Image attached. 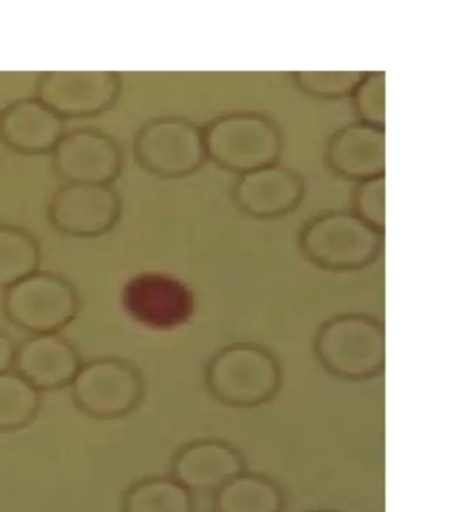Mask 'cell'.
<instances>
[{
    "instance_id": "obj_2",
    "label": "cell",
    "mask_w": 455,
    "mask_h": 512,
    "mask_svg": "<svg viewBox=\"0 0 455 512\" xmlns=\"http://www.w3.org/2000/svg\"><path fill=\"white\" fill-rule=\"evenodd\" d=\"M314 354L323 370L334 378L369 382L385 371V326L369 314L334 316L318 328Z\"/></svg>"
},
{
    "instance_id": "obj_21",
    "label": "cell",
    "mask_w": 455,
    "mask_h": 512,
    "mask_svg": "<svg viewBox=\"0 0 455 512\" xmlns=\"http://www.w3.org/2000/svg\"><path fill=\"white\" fill-rule=\"evenodd\" d=\"M362 72H297L299 87L318 98L337 99L353 94Z\"/></svg>"
},
{
    "instance_id": "obj_24",
    "label": "cell",
    "mask_w": 455,
    "mask_h": 512,
    "mask_svg": "<svg viewBox=\"0 0 455 512\" xmlns=\"http://www.w3.org/2000/svg\"><path fill=\"white\" fill-rule=\"evenodd\" d=\"M17 344L3 328H0V372L13 370Z\"/></svg>"
},
{
    "instance_id": "obj_8",
    "label": "cell",
    "mask_w": 455,
    "mask_h": 512,
    "mask_svg": "<svg viewBox=\"0 0 455 512\" xmlns=\"http://www.w3.org/2000/svg\"><path fill=\"white\" fill-rule=\"evenodd\" d=\"M122 306L135 322L155 331H173L193 318V291L182 280L162 272H142L122 288Z\"/></svg>"
},
{
    "instance_id": "obj_23",
    "label": "cell",
    "mask_w": 455,
    "mask_h": 512,
    "mask_svg": "<svg viewBox=\"0 0 455 512\" xmlns=\"http://www.w3.org/2000/svg\"><path fill=\"white\" fill-rule=\"evenodd\" d=\"M355 214L375 230H385V176L359 182L354 195Z\"/></svg>"
},
{
    "instance_id": "obj_14",
    "label": "cell",
    "mask_w": 455,
    "mask_h": 512,
    "mask_svg": "<svg viewBox=\"0 0 455 512\" xmlns=\"http://www.w3.org/2000/svg\"><path fill=\"white\" fill-rule=\"evenodd\" d=\"M65 134V119L37 96L14 100L0 110V143L18 154H51Z\"/></svg>"
},
{
    "instance_id": "obj_3",
    "label": "cell",
    "mask_w": 455,
    "mask_h": 512,
    "mask_svg": "<svg viewBox=\"0 0 455 512\" xmlns=\"http://www.w3.org/2000/svg\"><path fill=\"white\" fill-rule=\"evenodd\" d=\"M383 232L349 212H330L303 228L299 244L303 255L323 270H363L378 259Z\"/></svg>"
},
{
    "instance_id": "obj_10",
    "label": "cell",
    "mask_w": 455,
    "mask_h": 512,
    "mask_svg": "<svg viewBox=\"0 0 455 512\" xmlns=\"http://www.w3.org/2000/svg\"><path fill=\"white\" fill-rule=\"evenodd\" d=\"M121 88L114 71H50L39 78L35 96L62 119L90 118L110 110Z\"/></svg>"
},
{
    "instance_id": "obj_13",
    "label": "cell",
    "mask_w": 455,
    "mask_h": 512,
    "mask_svg": "<svg viewBox=\"0 0 455 512\" xmlns=\"http://www.w3.org/2000/svg\"><path fill=\"white\" fill-rule=\"evenodd\" d=\"M246 471V460L233 444L201 438L183 444L173 456L171 474L187 490H219Z\"/></svg>"
},
{
    "instance_id": "obj_18",
    "label": "cell",
    "mask_w": 455,
    "mask_h": 512,
    "mask_svg": "<svg viewBox=\"0 0 455 512\" xmlns=\"http://www.w3.org/2000/svg\"><path fill=\"white\" fill-rule=\"evenodd\" d=\"M41 260V246L30 232L0 224V290L38 271Z\"/></svg>"
},
{
    "instance_id": "obj_9",
    "label": "cell",
    "mask_w": 455,
    "mask_h": 512,
    "mask_svg": "<svg viewBox=\"0 0 455 512\" xmlns=\"http://www.w3.org/2000/svg\"><path fill=\"white\" fill-rule=\"evenodd\" d=\"M51 224L75 238H97L117 226L122 199L113 184L65 183L51 196Z\"/></svg>"
},
{
    "instance_id": "obj_19",
    "label": "cell",
    "mask_w": 455,
    "mask_h": 512,
    "mask_svg": "<svg viewBox=\"0 0 455 512\" xmlns=\"http://www.w3.org/2000/svg\"><path fill=\"white\" fill-rule=\"evenodd\" d=\"M41 394L14 370L0 372V432L29 427L41 412Z\"/></svg>"
},
{
    "instance_id": "obj_5",
    "label": "cell",
    "mask_w": 455,
    "mask_h": 512,
    "mask_svg": "<svg viewBox=\"0 0 455 512\" xmlns=\"http://www.w3.org/2000/svg\"><path fill=\"white\" fill-rule=\"evenodd\" d=\"M70 388L75 406L98 420L121 419L133 414L146 394L141 370L129 360L119 358L83 362Z\"/></svg>"
},
{
    "instance_id": "obj_12",
    "label": "cell",
    "mask_w": 455,
    "mask_h": 512,
    "mask_svg": "<svg viewBox=\"0 0 455 512\" xmlns=\"http://www.w3.org/2000/svg\"><path fill=\"white\" fill-rule=\"evenodd\" d=\"M78 348L59 334L33 335L17 346L13 370L39 392L70 387L81 370Z\"/></svg>"
},
{
    "instance_id": "obj_11",
    "label": "cell",
    "mask_w": 455,
    "mask_h": 512,
    "mask_svg": "<svg viewBox=\"0 0 455 512\" xmlns=\"http://www.w3.org/2000/svg\"><path fill=\"white\" fill-rule=\"evenodd\" d=\"M51 154L55 171L66 183L113 184L122 174L121 147L95 128L66 131Z\"/></svg>"
},
{
    "instance_id": "obj_15",
    "label": "cell",
    "mask_w": 455,
    "mask_h": 512,
    "mask_svg": "<svg viewBox=\"0 0 455 512\" xmlns=\"http://www.w3.org/2000/svg\"><path fill=\"white\" fill-rule=\"evenodd\" d=\"M305 184L289 168L271 164L239 176L234 198L246 214L255 218H277L297 208Z\"/></svg>"
},
{
    "instance_id": "obj_22",
    "label": "cell",
    "mask_w": 455,
    "mask_h": 512,
    "mask_svg": "<svg viewBox=\"0 0 455 512\" xmlns=\"http://www.w3.org/2000/svg\"><path fill=\"white\" fill-rule=\"evenodd\" d=\"M353 95L361 122L385 127V74L363 76Z\"/></svg>"
},
{
    "instance_id": "obj_20",
    "label": "cell",
    "mask_w": 455,
    "mask_h": 512,
    "mask_svg": "<svg viewBox=\"0 0 455 512\" xmlns=\"http://www.w3.org/2000/svg\"><path fill=\"white\" fill-rule=\"evenodd\" d=\"M127 512H191L189 490L174 478L154 476L134 484L126 498Z\"/></svg>"
},
{
    "instance_id": "obj_1",
    "label": "cell",
    "mask_w": 455,
    "mask_h": 512,
    "mask_svg": "<svg viewBox=\"0 0 455 512\" xmlns=\"http://www.w3.org/2000/svg\"><path fill=\"white\" fill-rule=\"evenodd\" d=\"M205 383L209 394L223 406L251 410L277 398L283 368L277 355L262 344L235 342L211 356Z\"/></svg>"
},
{
    "instance_id": "obj_7",
    "label": "cell",
    "mask_w": 455,
    "mask_h": 512,
    "mask_svg": "<svg viewBox=\"0 0 455 512\" xmlns=\"http://www.w3.org/2000/svg\"><path fill=\"white\" fill-rule=\"evenodd\" d=\"M134 156L143 170L159 178L193 174L207 158L203 130L178 116L155 118L135 135Z\"/></svg>"
},
{
    "instance_id": "obj_16",
    "label": "cell",
    "mask_w": 455,
    "mask_h": 512,
    "mask_svg": "<svg viewBox=\"0 0 455 512\" xmlns=\"http://www.w3.org/2000/svg\"><path fill=\"white\" fill-rule=\"evenodd\" d=\"M327 163L337 174L358 182L382 176L385 131L363 122L342 128L330 140Z\"/></svg>"
},
{
    "instance_id": "obj_6",
    "label": "cell",
    "mask_w": 455,
    "mask_h": 512,
    "mask_svg": "<svg viewBox=\"0 0 455 512\" xmlns=\"http://www.w3.org/2000/svg\"><path fill=\"white\" fill-rule=\"evenodd\" d=\"M203 140L207 158L241 175L275 164L282 150L277 126L255 114L215 119L203 130Z\"/></svg>"
},
{
    "instance_id": "obj_17",
    "label": "cell",
    "mask_w": 455,
    "mask_h": 512,
    "mask_svg": "<svg viewBox=\"0 0 455 512\" xmlns=\"http://www.w3.org/2000/svg\"><path fill=\"white\" fill-rule=\"evenodd\" d=\"M219 512H279L282 495L266 476L242 472L218 490Z\"/></svg>"
},
{
    "instance_id": "obj_4",
    "label": "cell",
    "mask_w": 455,
    "mask_h": 512,
    "mask_svg": "<svg viewBox=\"0 0 455 512\" xmlns=\"http://www.w3.org/2000/svg\"><path fill=\"white\" fill-rule=\"evenodd\" d=\"M2 308L6 319L23 331L59 334L77 319L81 296L65 276L38 270L6 288Z\"/></svg>"
}]
</instances>
